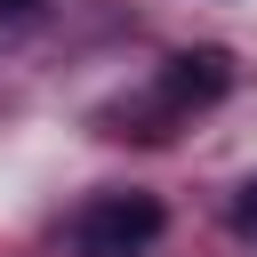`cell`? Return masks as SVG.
I'll return each mask as SVG.
<instances>
[{
    "label": "cell",
    "instance_id": "6da1fadb",
    "mask_svg": "<svg viewBox=\"0 0 257 257\" xmlns=\"http://www.w3.org/2000/svg\"><path fill=\"white\" fill-rule=\"evenodd\" d=\"M161 201L153 193H104L88 217H80V249L88 257H137V249H153L161 241Z\"/></svg>",
    "mask_w": 257,
    "mask_h": 257
},
{
    "label": "cell",
    "instance_id": "7a4b0ae2",
    "mask_svg": "<svg viewBox=\"0 0 257 257\" xmlns=\"http://www.w3.org/2000/svg\"><path fill=\"white\" fill-rule=\"evenodd\" d=\"M225 96H233V56L225 48H185V56L161 64V104L169 112H209Z\"/></svg>",
    "mask_w": 257,
    "mask_h": 257
},
{
    "label": "cell",
    "instance_id": "3957f363",
    "mask_svg": "<svg viewBox=\"0 0 257 257\" xmlns=\"http://www.w3.org/2000/svg\"><path fill=\"white\" fill-rule=\"evenodd\" d=\"M233 233H249V241H257V177L233 193Z\"/></svg>",
    "mask_w": 257,
    "mask_h": 257
},
{
    "label": "cell",
    "instance_id": "277c9868",
    "mask_svg": "<svg viewBox=\"0 0 257 257\" xmlns=\"http://www.w3.org/2000/svg\"><path fill=\"white\" fill-rule=\"evenodd\" d=\"M0 16H40V0H0Z\"/></svg>",
    "mask_w": 257,
    "mask_h": 257
}]
</instances>
